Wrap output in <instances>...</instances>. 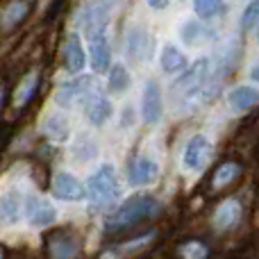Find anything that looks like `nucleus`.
<instances>
[{"mask_svg": "<svg viewBox=\"0 0 259 259\" xmlns=\"http://www.w3.org/2000/svg\"><path fill=\"white\" fill-rule=\"evenodd\" d=\"M100 259H121V255H118V250H107V252H103Z\"/></svg>", "mask_w": 259, "mask_h": 259, "instance_id": "nucleus-30", "label": "nucleus"}, {"mask_svg": "<svg viewBox=\"0 0 259 259\" xmlns=\"http://www.w3.org/2000/svg\"><path fill=\"white\" fill-rule=\"evenodd\" d=\"M159 64H161V71L164 73H184L187 71V57H184V53H180L175 46H164V50H161V57H159Z\"/></svg>", "mask_w": 259, "mask_h": 259, "instance_id": "nucleus-20", "label": "nucleus"}, {"mask_svg": "<svg viewBox=\"0 0 259 259\" xmlns=\"http://www.w3.org/2000/svg\"><path fill=\"white\" fill-rule=\"evenodd\" d=\"M228 100L234 112H248V109L259 105V91L252 89V87H234L230 91Z\"/></svg>", "mask_w": 259, "mask_h": 259, "instance_id": "nucleus-17", "label": "nucleus"}, {"mask_svg": "<svg viewBox=\"0 0 259 259\" xmlns=\"http://www.w3.org/2000/svg\"><path fill=\"white\" fill-rule=\"evenodd\" d=\"M161 209L159 200H155L152 196H134L125 200L112 216L107 219V228L109 230H123L130 228V225L139 223L143 219H150L157 211Z\"/></svg>", "mask_w": 259, "mask_h": 259, "instance_id": "nucleus-2", "label": "nucleus"}, {"mask_svg": "<svg viewBox=\"0 0 259 259\" xmlns=\"http://www.w3.org/2000/svg\"><path fill=\"white\" fill-rule=\"evenodd\" d=\"M87 41H89V55L94 71L96 73L109 71L112 68V48H109V39H107V27L89 32Z\"/></svg>", "mask_w": 259, "mask_h": 259, "instance_id": "nucleus-6", "label": "nucleus"}, {"mask_svg": "<svg viewBox=\"0 0 259 259\" xmlns=\"http://www.w3.org/2000/svg\"><path fill=\"white\" fill-rule=\"evenodd\" d=\"M211 39V32L207 30L205 25H200V23H193L189 21L187 25H184L182 30V41L189 46H196V44H202V41H209Z\"/></svg>", "mask_w": 259, "mask_h": 259, "instance_id": "nucleus-24", "label": "nucleus"}, {"mask_svg": "<svg viewBox=\"0 0 259 259\" xmlns=\"http://www.w3.org/2000/svg\"><path fill=\"white\" fill-rule=\"evenodd\" d=\"M48 250L53 259H75L77 257V241L68 234H57L50 239Z\"/></svg>", "mask_w": 259, "mask_h": 259, "instance_id": "nucleus-19", "label": "nucleus"}, {"mask_svg": "<svg viewBox=\"0 0 259 259\" xmlns=\"http://www.w3.org/2000/svg\"><path fill=\"white\" fill-rule=\"evenodd\" d=\"M53 193L59 198V200H68V202H77V200H82V198L87 196L80 180H77L75 175H71V173H64V170L55 173Z\"/></svg>", "mask_w": 259, "mask_h": 259, "instance_id": "nucleus-11", "label": "nucleus"}, {"mask_svg": "<svg viewBox=\"0 0 259 259\" xmlns=\"http://www.w3.org/2000/svg\"><path fill=\"white\" fill-rule=\"evenodd\" d=\"M159 164L150 157H137L130 166V184L132 187H150L159 180Z\"/></svg>", "mask_w": 259, "mask_h": 259, "instance_id": "nucleus-10", "label": "nucleus"}, {"mask_svg": "<svg viewBox=\"0 0 259 259\" xmlns=\"http://www.w3.org/2000/svg\"><path fill=\"white\" fill-rule=\"evenodd\" d=\"M0 105H3V91H0Z\"/></svg>", "mask_w": 259, "mask_h": 259, "instance_id": "nucleus-32", "label": "nucleus"}, {"mask_svg": "<svg viewBox=\"0 0 259 259\" xmlns=\"http://www.w3.org/2000/svg\"><path fill=\"white\" fill-rule=\"evenodd\" d=\"M170 3H173V0H148V5H150L155 12H161V9H166Z\"/></svg>", "mask_w": 259, "mask_h": 259, "instance_id": "nucleus-29", "label": "nucleus"}, {"mask_svg": "<svg viewBox=\"0 0 259 259\" xmlns=\"http://www.w3.org/2000/svg\"><path fill=\"white\" fill-rule=\"evenodd\" d=\"M118 193H121V187H118V175L114 164H103L87 180V196L91 198V205L98 209L114 205Z\"/></svg>", "mask_w": 259, "mask_h": 259, "instance_id": "nucleus-1", "label": "nucleus"}, {"mask_svg": "<svg viewBox=\"0 0 259 259\" xmlns=\"http://www.w3.org/2000/svg\"><path fill=\"white\" fill-rule=\"evenodd\" d=\"M239 175H241V166H239L237 161H225L223 166L216 168L211 184H214V189H223V187H228V184H232Z\"/></svg>", "mask_w": 259, "mask_h": 259, "instance_id": "nucleus-21", "label": "nucleus"}, {"mask_svg": "<svg viewBox=\"0 0 259 259\" xmlns=\"http://www.w3.org/2000/svg\"><path fill=\"white\" fill-rule=\"evenodd\" d=\"M130 84H132L130 71L125 66H121V64H114V66L109 68V89H112L114 94H125L130 89Z\"/></svg>", "mask_w": 259, "mask_h": 259, "instance_id": "nucleus-22", "label": "nucleus"}, {"mask_svg": "<svg viewBox=\"0 0 259 259\" xmlns=\"http://www.w3.org/2000/svg\"><path fill=\"white\" fill-rule=\"evenodd\" d=\"M41 132L46 134L48 139L57 143L68 141V134H71V125H68V118L64 114H48L41 123Z\"/></svg>", "mask_w": 259, "mask_h": 259, "instance_id": "nucleus-16", "label": "nucleus"}, {"mask_svg": "<svg viewBox=\"0 0 259 259\" xmlns=\"http://www.w3.org/2000/svg\"><path fill=\"white\" fill-rule=\"evenodd\" d=\"M223 9H225L223 0H193V12L202 21H209V18L219 16Z\"/></svg>", "mask_w": 259, "mask_h": 259, "instance_id": "nucleus-25", "label": "nucleus"}, {"mask_svg": "<svg viewBox=\"0 0 259 259\" xmlns=\"http://www.w3.org/2000/svg\"><path fill=\"white\" fill-rule=\"evenodd\" d=\"M211 152H214V146L211 141L205 137V134H196V137L189 139L187 148L182 152V164L187 170H202L211 159Z\"/></svg>", "mask_w": 259, "mask_h": 259, "instance_id": "nucleus-5", "label": "nucleus"}, {"mask_svg": "<svg viewBox=\"0 0 259 259\" xmlns=\"http://www.w3.org/2000/svg\"><path fill=\"white\" fill-rule=\"evenodd\" d=\"M23 202L18 191H5L0 196V223L3 225H16L21 219Z\"/></svg>", "mask_w": 259, "mask_h": 259, "instance_id": "nucleus-15", "label": "nucleus"}, {"mask_svg": "<svg viewBox=\"0 0 259 259\" xmlns=\"http://www.w3.org/2000/svg\"><path fill=\"white\" fill-rule=\"evenodd\" d=\"M36 89H39V73L36 71H30L27 75H23V80L16 84L14 89V107H25L32 98H34Z\"/></svg>", "mask_w": 259, "mask_h": 259, "instance_id": "nucleus-18", "label": "nucleus"}, {"mask_svg": "<svg viewBox=\"0 0 259 259\" xmlns=\"http://www.w3.org/2000/svg\"><path fill=\"white\" fill-rule=\"evenodd\" d=\"M25 16H27V3H23V0H16V3H12L3 12L0 25H3L5 30H9V27H16Z\"/></svg>", "mask_w": 259, "mask_h": 259, "instance_id": "nucleus-23", "label": "nucleus"}, {"mask_svg": "<svg viewBox=\"0 0 259 259\" xmlns=\"http://www.w3.org/2000/svg\"><path fill=\"white\" fill-rule=\"evenodd\" d=\"M73 152H75L77 159H94L98 155V146H96V141L91 137H82Z\"/></svg>", "mask_w": 259, "mask_h": 259, "instance_id": "nucleus-26", "label": "nucleus"}, {"mask_svg": "<svg viewBox=\"0 0 259 259\" xmlns=\"http://www.w3.org/2000/svg\"><path fill=\"white\" fill-rule=\"evenodd\" d=\"M96 94H100L96 87L94 77H77L73 82H64L57 91H55V103L59 107H75V105H87Z\"/></svg>", "mask_w": 259, "mask_h": 259, "instance_id": "nucleus-4", "label": "nucleus"}, {"mask_svg": "<svg viewBox=\"0 0 259 259\" xmlns=\"http://www.w3.org/2000/svg\"><path fill=\"white\" fill-rule=\"evenodd\" d=\"M125 48H127V55L137 62H148L155 53V39L148 30L143 27H132L127 32V39H125Z\"/></svg>", "mask_w": 259, "mask_h": 259, "instance_id": "nucleus-9", "label": "nucleus"}, {"mask_svg": "<svg viewBox=\"0 0 259 259\" xmlns=\"http://www.w3.org/2000/svg\"><path fill=\"white\" fill-rule=\"evenodd\" d=\"M241 27L243 30H255V27H259V0H252L248 5V9L241 16Z\"/></svg>", "mask_w": 259, "mask_h": 259, "instance_id": "nucleus-28", "label": "nucleus"}, {"mask_svg": "<svg viewBox=\"0 0 259 259\" xmlns=\"http://www.w3.org/2000/svg\"><path fill=\"white\" fill-rule=\"evenodd\" d=\"M161 114H164V98H161V89L155 80H150L143 89L141 96V118L148 125H155L161 121Z\"/></svg>", "mask_w": 259, "mask_h": 259, "instance_id": "nucleus-7", "label": "nucleus"}, {"mask_svg": "<svg viewBox=\"0 0 259 259\" xmlns=\"http://www.w3.org/2000/svg\"><path fill=\"white\" fill-rule=\"evenodd\" d=\"M0 259H3V252H0Z\"/></svg>", "mask_w": 259, "mask_h": 259, "instance_id": "nucleus-33", "label": "nucleus"}, {"mask_svg": "<svg viewBox=\"0 0 259 259\" xmlns=\"http://www.w3.org/2000/svg\"><path fill=\"white\" fill-rule=\"evenodd\" d=\"M84 114H87V118L91 121V125H98L100 127V125H105V123L112 118L114 105H112V100L105 98L103 94H96L94 98L84 105Z\"/></svg>", "mask_w": 259, "mask_h": 259, "instance_id": "nucleus-14", "label": "nucleus"}, {"mask_svg": "<svg viewBox=\"0 0 259 259\" xmlns=\"http://www.w3.org/2000/svg\"><path fill=\"white\" fill-rule=\"evenodd\" d=\"M64 62H66V71L73 75L84 68V48H82V39L77 32H71L64 41Z\"/></svg>", "mask_w": 259, "mask_h": 259, "instance_id": "nucleus-13", "label": "nucleus"}, {"mask_svg": "<svg viewBox=\"0 0 259 259\" xmlns=\"http://www.w3.org/2000/svg\"><path fill=\"white\" fill-rule=\"evenodd\" d=\"M25 216L32 228H48V225H53L57 221V209L46 198L30 196L25 202Z\"/></svg>", "mask_w": 259, "mask_h": 259, "instance_id": "nucleus-8", "label": "nucleus"}, {"mask_svg": "<svg viewBox=\"0 0 259 259\" xmlns=\"http://www.w3.org/2000/svg\"><path fill=\"white\" fill-rule=\"evenodd\" d=\"M180 255H182V259H205L209 255V250H207V246L200 241H189L180 248Z\"/></svg>", "mask_w": 259, "mask_h": 259, "instance_id": "nucleus-27", "label": "nucleus"}, {"mask_svg": "<svg viewBox=\"0 0 259 259\" xmlns=\"http://www.w3.org/2000/svg\"><path fill=\"white\" fill-rule=\"evenodd\" d=\"M250 80H252V82H259V62L250 68Z\"/></svg>", "mask_w": 259, "mask_h": 259, "instance_id": "nucleus-31", "label": "nucleus"}, {"mask_svg": "<svg viewBox=\"0 0 259 259\" xmlns=\"http://www.w3.org/2000/svg\"><path fill=\"white\" fill-rule=\"evenodd\" d=\"M239 221H241V202L234 200V198H228V200H223L216 207L211 223H214V228L219 230V232H228Z\"/></svg>", "mask_w": 259, "mask_h": 259, "instance_id": "nucleus-12", "label": "nucleus"}, {"mask_svg": "<svg viewBox=\"0 0 259 259\" xmlns=\"http://www.w3.org/2000/svg\"><path fill=\"white\" fill-rule=\"evenodd\" d=\"M116 5L118 0H89L75 14V25L82 27L84 34H89L94 30H103V27H107L109 16H112Z\"/></svg>", "mask_w": 259, "mask_h": 259, "instance_id": "nucleus-3", "label": "nucleus"}]
</instances>
